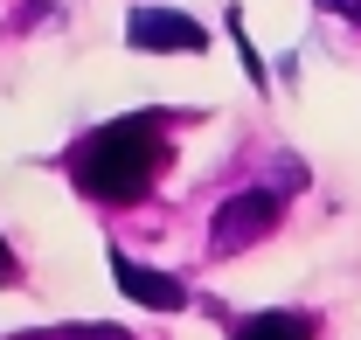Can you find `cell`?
<instances>
[{
    "label": "cell",
    "instance_id": "cell-8",
    "mask_svg": "<svg viewBox=\"0 0 361 340\" xmlns=\"http://www.w3.org/2000/svg\"><path fill=\"white\" fill-rule=\"evenodd\" d=\"M0 285H14V257H7V243H0Z\"/></svg>",
    "mask_w": 361,
    "mask_h": 340
},
{
    "label": "cell",
    "instance_id": "cell-3",
    "mask_svg": "<svg viewBox=\"0 0 361 340\" xmlns=\"http://www.w3.org/2000/svg\"><path fill=\"white\" fill-rule=\"evenodd\" d=\"M126 35H133V49H188V56L209 49L202 21H188V14H174V7H139L133 21H126Z\"/></svg>",
    "mask_w": 361,
    "mask_h": 340
},
{
    "label": "cell",
    "instance_id": "cell-2",
    "mask_svg": "<svg viewBox=\"0 0 361 340\" xmlns=\"http://www.w3.org/2000/svg\"><path fill=\"white\" fill-rule=\"evenodd\" d=\"M278 229V195H264V188H250V195H229L223 209H216V229H209V243L216 250H250L257 236H271Z\"/></svg>",
    "mask_w": 361,
    "mask_h": 340
},
{
    "label": "cell",
    "instance_id": "cell-7",
    "mask_svg": "<svg viewBox=\"0 0 361 340\" xmlns=\"http://www.w3.org/2000/svg\"><path fill=\"white\" fill-rule=\"evenodd\" d=\"M319 7H326V14H348V21L361 28V0H319Z\"/></svg>",
    "mask_w": 361,
    "mask_h": 340
},
{
    "label": "cell",
    "instance_id": "cell-6",
    "mask_svg": "<svg viewBox=\"0 0 361 340\" xmlns=\"http://www.w3.org/2000/svg\"><path fill=\"white\" fill-rule=\"evenodd\" d=\"M56 340H133L126 327H70V334H56Z\"/></svg>",
    "mask_w": 361,
    "mask_h": 340
},
{
    "label": "cell",
    "instance_id": "cell-1",
    "mask_svg": "<svg viewBox=\"0 0 361 340\" xmlns=\"http://www.w3.org/2000/svg\"><path fill=\"white\" fill-rule=\"evenodd\" d=\"M160 167H167V139H160L153 119L97 126L77 146V188H84L90 202H139Z\"/></svg>",
    "mask_w": 361,
    "mask_h": 340
},
{
    "label": "cell",
    "instance_id": "cell-4",
    "mask_svg": "<svg viewBox=\"0 0 361 340\" xmlns=\"http://www.w3.org/2000/svg\"><path fill=\"white\" fill-rule=\"evenodd\" d=\"M111 278H118V292H126V298L153 305V312H180V305H188V285H180V278L153 271V264H133L126 250L111 257Z\"/></svg>",
    "mask_w": 361,
    "mask_h": 340
},
{
    "label": "cell",
    "instance_id": "cell-5",
    "mask_svg": "<svg viewBox=\"0 0 361 340\" xmlns=\"http://www.w3.org/2000/svg\"><path fill=\"white\" fill-rule=\"evenodd\" d=\"M236 340H313V320L306 312H250V320H236Z\"/></svg>",
    "mask_w": 361,
    "mask_h": 340
}]
</instances>
